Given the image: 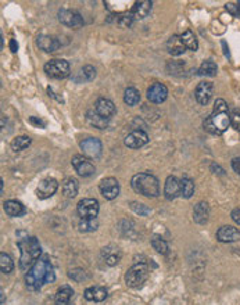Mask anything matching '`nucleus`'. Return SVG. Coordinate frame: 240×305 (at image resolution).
Wrapping results in <instances>:
<instances>
[{"label":"nucleus","mask_w":240,"mask_h":305,"mask_svg":"<svg viewBox=\"0 0 240 305\" xmlns=\"http://www.w3.org/2000/svg\"><path fill=\"white\" fill-rule=\"evenodd\" d=\"M3 209L5 212L9 215V217H21L26 212L24 204L21 201H17V200H7L3 204Z\"/></svg>","instance_id":"b1692460"},{"label":"nucleus","mask_w":240,"mask_h":305,"mask_svg":"<svg viewBox=\"0 0 240 305\" xmlns=\"http://www.w3.org/2000/svg\"><path fill=\"white\" fill-rule=\"evenodd\" d=\"M167 50L171 56H181V54H184L185 51H186V47L181 41V36L178 35H172L167 42Z\"/></svg>","instance_id":"393cba45"},{"label":"nucleus","mask_w":240,"mask_h":305,"mask_svg":"<svg viewBox=\"0 0 240 305\" xmlns=\"http://www.w3.org/2000/svg\"><path fill=\"white\" fill-rule=\"evenodd\" d=\"M43 70L47 74V76H50L53 79H64L70 75V64L68 61L62 60V58H54V60L47 61Z\"/></svg>","instance_id":"423d86ee"},{"label":"nucleus","mask_w":240,"mask_h":305,"mask_svg":"<svg viewBox=\"0 0 240 305\" xmlns=\"http://www.w3.org/2000/svg\"><path fill=\"white\" fill-rule=\"evenodd\" d=\"M78 189H79V185H78V180L75 178H67L64 179V182L62 183L63 194H64L67 198L75 197L78 194Z\"/></svg>","instance_id":"bb28decb"},{"label":"nucleus","mask_w":240,"mask_h":305,"mask_svg":"<svg viewBox=\"0 0 240 305\" xmlns=\"http://www.w3.org/2000/svg\"><path fill=\"white\" fill-rule=\"evenodd\" d=\"M211 169L214 171V173H218V175H224V173H225L224 169H222L220 165H215V164H213V165H211Z\"/></svg>","instance_id":"a18cd8bd"},{"label":"nucleus","mask_w":240,"mask_h":305,"mask_svg":"<svg viewBox=\"0 0 240 305\" xmlns=\"http://www.w3.org/2000/svg\"><path fill=\"white\" fill-rule=\"evenodd\" d=\"M72 295H74V290L70 286H63L58 289L54 297L56 305H71Z\"/></svg>","instance_id":"a878e982"},{"label":"nucleus","mask_w":240,"mask_h":305,"mask_svg":"<svg viewBox=\"0 0 240 305\" xmlns=\"http://www.w3.org/2000/svg\"><path fill=\"white\" fill-rule=\"evenodd\" d=\"M17 244L21 250L20 269L28 272L32 265L41 258L42 249L41 244L34 236H28L25 232H17Z\"/></svg>","instance_id":"f03ea898"},{"label":"nucleus","mask_w":240,"mask_h":305,"mask_svg":"<svg viewBox=\"0 0 240 305\" xmlns=\"http://www.w3.org/2000/svg\"><path fill=\"white\" fill-rule=\"evenodd\" d=\"M213 90H214V85L211 82H200L194 90V97L197 103L201 106H207L213 97Z\"/></svg>","instance_id":"2eb2a0df"},{"label":"nucleus","mask_w":240,"mask_h":305,"mask_svg":"<svg viewBox=\"0 0 240 305\" xmlns=\"http://www.w3.org/2000/svg\"><path fill=\"white\" fill-rule=\"evenodd\" d=\"M68 276L71 278L72 280H75V282H78V283H81V282H83V280L89 279V274L86 273V270L81 269V268H77V269H72L70 273H68Z\"/></svg>","instance_id":"58836bf2"},{"label":"nucleus","mask_w":240,"mask_h":305,"mask_svg":"<svg viewBox=\"0 0 240 305\" xmlns=\"http://www.w3.org/2000/svg\"><path fill=\"white\" fill-rule=\"evenodd\" d=\"M58 189V182L54 178H46L39 182L36 188V197L39 200H46L50 198L53 194L56 193Z\"/></svg>","instance_id":"f8f14e48"},{"label":"nucleus","mask_w":240,"mask_h":305,"mask_svg":"<svg viewBox=\"0 0 240 305\" xmlns=\"http://www.w3.org/2000/svg\"><path fill=\"white\" fill-rule=\"evenodd\" d=\"M237 17H239V18H240V2H239V3H237Z\"/></svg>","instance_id":"8fccbe9b"},{"label":"nucleus","mask_w":240,"mask_h":305,"mask_svg":"<svg viewBox=\"0 0 240 305\" xmlns=\"http://www.w3.org/2000/svg\"><path fill=\"white\" fill-rule=\"evenodd\" d=\"M72 167L77 171V173L79 176H83V178H87V176H92L93 173L96 172V168L93 165L89 158L85 157V156H74L72 157Z\"/></svg>","instance_id":"1a4fd4ad"},{"label":"nucleus","mask_w":240,"mask_h":305,"mask_svg":"<svg viewBox=\"0 0 240 305\" xmlns=\"http://www.w3.org/2000/svg\"><path fill=\"white\" fill-rule=\"evenodd\" d=\"M58 21L64 26L72 28V29H79L85 24L83 17L78 11L70 10V9H62L58 11Z\"/></svg>","instance_id":"0eeeda50"},{"label":"nucleus","mask_w":240,"mask_h":305,"mask_svg":"<svg viewBox=\"0 0 240 305\" xmlns=\"http://www.w3.org/2000/svg\"><path fill=\"white\" fill-rule=\"evenodd\" d=\"M97 226H99V224H97L96 218L95 219L81 218L79 224H78V229H79V232H83V233H89V232L96 230Z\"/></svg>","instance_id":"f704fd0d"},{"label":"nucleus","mask_w":240,"mask_h":305,"mask_svg":"<svg viewBox=\"0 0 240 305\" xmlns=\"http://www.w3.org/2000/svg\"><path fill=\"white\" fill-rule=\"evenodd\" d=\"M0 269H2V273H11L13 269H14V262L9 254H6L5 251L0 253Z\"/></svg>","instance_id":"473e14b6"},{"label":"nucleus","mask_w":240,"mask_h":305,"mask_svg":"<svg viewBox=\"0 0 240 305\" xmlns=\"http://www.w3.org/2000/svg\"><path fill=\"white\" fill-rule=\"evenodd\" d=\"M217 240L220 243H235L240 240V230L235 226L225 225L217 230Z\"/></svg>","instance_id":"4468645a"},{"label":"nucleus","mask_w":240,"mask_h":305,"mask_svg":"<svg viewBox=\"0 0 240 305\" xmlns=\"http://www.w3.org/2000/svg\"><path fill=\"white\" fill-rule=\"evenodd\" d=\"M81 150L83 151V154L89 158H99L102 156L103 151V144L102 142L96 139V137H86L83 139L81 143Z\"/></svg>","instance_id":"9d476101"},{"label":"nucleus","mask_w":240,"mask_h":305,"mask_svg":"<svg viewBox=\"0 0 240 305\" xmlns=\"http://www.w3.org/2000/svg\"><path fill=\"white\" fill-rule=\"evenodd\" d=\"M179 36H181V41H182V43H184L186 49H189V50H192V51H196L197 49H199V42H197V38L194 36V34L190 29L185 30L184 34Z\"/></svg>","instance_id":"c85d7f7f"},{"label":"nucleus","mask_w":240,"mask_h":305,"mask_svg":"<svg viewBox=\"0 0 240 305\" xmlns=\"http://www.w3.org/2000/svg\"><path fill=\"white\" fill-rule=\"evenodd\" d=\"M209 218V205L207 201H200L194 205L193 219L196 224L204 225L208 222Z\"/></svg>","instance_id":"4be33fe9"},{"label":"nucleus","mask_w":240,"mask_h":305,"mask_svg":"<svg viewBox=\"0 0 240 305\" xmlns=\"http://www.w3.org/2000/svg\"><path fill=\"white\" fill-rule=\"evenodd\" d=\"M10 49H11V51H13V53H17V50H18V43H17L14 39H11Z\"/></svg>","instance_id":"de8ad7c7"},{"label":"nucleus","mask_w":240,"mask_h":305,"mask_svg":"<svg viewBox=\"0 0 240 305\" xmlns=\"http://www.w3.org/2000/svg\"><path fill=\"white\" fill-rule=\"evenodd\" d=\"M131 186L136 193L144 197H157L160 194L159 179L152 173H138L131 179Z\"/></svg>","instance_id":"20e7f679"},{"label":"nucleus","mask_w":240,"mask_h":305,"mask_svg":"<svg viewBox=\"0 0 240 305\" xmlns=\"http://www.w3.org/2000/svg\"><path fill=\"white\" fill-rule=\"evenodd\" d=\"M230 217L233 219V222H236L237 225H240V208H235L230 214Z\"/></svg>","instance_id":"c03bdc74"},{"label":"nucleus","mask_w":240,"mask_h":305,"mask_svg":"<svg viewBox=\"0 0 240 305\" xmlns=\"http://www.w3.org/2000/svg\"><path fill=\"white\" fill-rule=\"evenodd\" d=\"M86 121L89 122V125H92V127L97 128V129H104V128H107L110 119L100 117L95 110H89L86 112Z\"/></svg>","instance_id":"cd10ccee"},{"label":"nucleus","mask_w":240,"mask_h":305,"mask_svg":"<svg viewBox=\"0 0 240 305\" xmlns=\"http://www.w3.org/2000/svg\"><path fill=\"white\" fill-rule=\"evenodd\" d=\"M99 189H100V193L106 200H114L119 194V183L115 178L103 179L99 185Z\"/></svg>","instance_id":"ddd939ff"},{"label":"nucleus","mask_w":240,"mask_h":305,"mask_svg":"<svg viewBox=\"0 0 240 305\" xmlns=\"http://www.w3.org/2000/svg\"><path fill=\"white\" fill-rule=\"evenodd\" d=\"M79 76H81V79L78 82H91L96 76V70L92 66H85L79 72Z\"/></svg>","instance_id":"4c0bfd02"},{"label":"nucleus","mask_w":240,"mask_h":305,"mask_svg":"<svg viewBox=\"0 0 240 305\" xmlns=\"http://www.w3.org/2000/svg\"><path fill=\"white\" fill-rule=\"evenodd\" d=\"M222 46H224L225 49V56L229 57V51H228V49H226V42H222Z\"/></svg>","instance_id":"09e8293b"},{"label":"nucleus","mask_w":240,"mask_h":305,"mask_svg":"<svg viewBox=\"0 0 240 305\" xmlns=\"http://www.w3.org/2000/svg\"><path fill=\"white\" fill-rule=\"evenodd\" d=\"M124 102L131 107L136 106V104L140 102V93H139L138 89L128 87V89L125 90V93H124Z\"/></svg>","instance_id":"7c9ffc66"},{"label":"nucleus","mask_w":240,"mask_h":305,"mask_svg":"<svg viewBox=\"0 0 240 305\" xmlns=\"http://www.w3.org/2000/svg\"><path fill=\"white\" fill-rule=\"evenodd\" d=\"M168 97V89L164 83H153L152 86L147 89V99L148 102L154 103V104H161L167 100Z\"/></svg>","instance_id":"dca6fc26"},{"label":"nucleus","mask_w":240,"mask_h":305,"mask_svg":"<svg viewBox=\"0 0 240 305\" xmlns=\"http://www.w3.org/2000/svg\"><path fill=\"white\" fill-rule=\"evenodd\" d=\"M56 280V274L47 255H42L41 258L32 265V268L25 273V285L31 291H39L42 286L46 283H53Z\"/></svg>","instance_id":"f257e3e1"},{"label":"nucleus","mask_w":240,"mask_h":305,"mask_svg":"<svg viewBox=\"0 0 240 305\" xmlns=\"http://www.w3.org/2000/svg\"><path fill=\"white\" fill-rule=\"evenodd\" d=\"M181 188H182V197L190 198L194 193V182L188 176H184L181 179Z\"/></svg>","instance_id":"72a5a7b5"},{"label":"nucleus","mask_w":240,"mask_h":305,"mask_svg":"<svg viewBox=\"0 0 240 305\" xmlns=\"http://www.w3.org/2000/svg\"><path fill=\"white\" fill-rule=\"evenodd\" d=\"M31 146V137L29 136H17L16 139H13L11 142V148L16 152L24 151L25 148Z\"/></svg>","instance_id":"c756f323"},{"label":"nucleus","mask_w":240,"mask_h":305,"mask_svg":"<svg viewBox=\"0 0 240 305\" xmlns=\"http://www.w3.org/2000/svg\"><path fill=\"white\" fill-rule=\"evenodd\" d=\"M85 300L92 301V302H102L107 298V290L102 286H92L85 290Z\"/></svg>","instance_id":"5701e85b"},{"label":"nucleus","mask_w":240,"mask_h":305,"mask_svg":"<svg viewBox=\"0 0 240 305\" xmlns=\"http://www.w3.org/2000/svg\"><path fill=\"white\" fill-rule=\"evenodd\" d=\"M124 143L125 146L132 150H136V148H140L146 146L148 143V135L142 129H135L131 133H128L125 139H124Z\"/></svg>","instance_id":"9b49d317"},{"label":"nucleus","mask_w":240,"mask_h":305,"mask_svg":"<svg viewBox=\"0 0 240 305\" xmlns=\"http://www.w3.org/2000/svg\"><path fill=\"white\" fill-rule=\"evenodd\" d=\"M225 9L229 11L232 15L237 17V5H233V3H226V5H225Z\"/></svg>","instance_id":"79ce46f5"},{"label":"nucleus","mask_w":240,"mask_h":305,"mask_svg":"<svg viewBox=\"0 0 240 305\" xmlns=\"http://www.w3.org/2000/svg\"><path fill=\"white\" fill-rule=\"evenodd\" d=\"M152 247L157 253H160V254H167L168 253V244H167V241L161 239V237H157V236H154L153 239H152Z\"/></svg>","instance_id":"e433bc0d"},{"label":"nucleus","mask_w":240,"mask_h":305,"mask_svg":"<svg viewBox=\"0 0 240 305\" xmlns=\"http://www.w3.org/2000/svg\"><path fill=\"white\" fill-rule=\"evenodd\" d=\"M29 121H31V124H36V125H38V127H39V125H41L42 128L46 127V124H45V122L41 121V119H36L35 117H31V119H29Z\"/></svg>","instance_id":"49530a36"},{"label":"nucleus","mask_w":240,"mask_h":305,"mask_svg":"<svg viewBox=\"0 0 240 305\" xmlns=\"http://www.w3.org/2000/svg\"><path fill=\"white\" fill-rule=\"evenodd\" d=\"M152 6L153 3L152 2H147V0H143V2H135L133 6L131 7V15L133 17V20H143L146 18L150 11H152Z\"/></svg>","instance_id":"412c9836"},{"label":"nucleus","mask_w":240,"mask_h":305,"mask_svg":"<svg viewBox=\"0 0 240 305\" xmlns=\"http://www.w3.org/2000/svg\"><path fill=\"white\" fill-rule=\"evenodd\" d=\"M182 194V188H181V180L175 176H168L165 180V186H164V196L167 200L172 201L176 197Z\"/></svg>","instance_id":"aec40b11"},{"label":"nucleus","mask_w":240,"mask_h":305,"mask_svg":"<svg viewBox=\"0 0 240 305\" xmlns=\"http://www.w3.org/2000/svg\"><path fill=\"white\" fill-rule=\"evenodd\" d=\"M129 208L132 209L135 214H138L139 217H147V215H150V212H152V209L148 208L147 205L138 203V201H131V203H129Z\"/></svg>","instance_id":"c9c22d12"},{"label":"nucleus","mask_w":240,"mask_h":305,"mask_svg":"<svg viewBox=\"0 0 240 305\" xmlns=\"http://www.w3.org/2000/svg\"><path fill=\"white\" fill-rule=\"evenodd\" d=\"M100 205L96 198H83L77 205L78 215L83 219H95L99 214Z\"/></svg>","instance_id":"6e6552de"},{"label":"nucleus","mask_w":240,"mask_h":305,"mask_svg":"<svg viewBox=\"0 0 240 305\" xmlns=\"http://www.w3.org/2000/svg\"><path fill=\"white\" fill-rule=\"evenodd\" d=\"M100 257H102L103 261L106 262V265H108V266H115V265L121 261V257H123V255H121V251H119L118 247L110 244V246L103 247L102 251H100Z\"/></svg>","instance_id":"6ab92c4d"},{"label":"nucleus","mask_w":240,"mask_h":305,"mask_svg":"<svg viewBox=\"0 0 240 305\" xmlns=\"http://www.w3.org/2000/svg\"><path fill=\"white\" fill-rule=\"evenodd\" d=\"M218 71V67L213 60H205L199 68V74L201 76H215Z\"/></svg>","instance_id":"2f4dec72"},{"label":"nucleus","mask_w":240,"mask_h":305,"mask_svg":"<svg viewBox=\"0 0 240 305\" xmlns=\"http://www.w3.org/2000/svg\"><path fill=\"white\" fill-rule=\"evenodd\" d=\"M232 168H233V171H235L237 175H240V158L235 157L232 160Z\"/></svg>","instance_id":"37998d69"},{"label":"nucleus","mask_w":240,"mask_h":305,"mask_svg":"<svg viewBox=\"0 0 240 305\" xmlns=\"http://www.w3.org/2000/svg\"><path fill=\"white\" fill-rule=\"evenodd\" d=\"M117 24L123 28H128V26L132 25L133 22V17L131 15V13H127V14H117Z\"/></svg>","instance_id":"ea45409f"},{"label":"nucleus","mask_w":240,"mask_h":305,"mask_svg":"<svg viewBox=\"0 0 240 305\" xmlns=\"http://www.w3.org/2000/svg\"><path fill=\"white\" fill-rule=\"evenodd\" d=\"M36 46L41 50L46 51V53H54L60 49V41L57 39L56 36L51 35H39L36 38Z\"/></svg>","instance_id":"f3484780"},{"label":"nucleus","mask_w":240,"mask_h":305,"mask_svg":"<svg viewBox=\"0 0 240 305\" xmlns=\"http://www.w3.org/2000/svg\"><path fill=\"white\" fill-rule=\"evenodd\" d=\"M95 111H96L100 117L110 119L111 117H114V114H115L117 110H115V104H114L110 99L100 97V99H97L96 104H95Z\"/></svg>","instance_id":"a211bd4d"},{"label":"nucleus","mask_w":240,"mask_h":305,"mask_svg":"<svg viewBox=\"0 0 240 305\" xmlns=\"http://www.w3.org/2000/svg\"><path fill=\"white\" fill-rule=\"evenodd\" d=\"M148 273H150V269H148L147 264L139 262V264L132 265L128 269V272L125 273V283H127L128 287L139 289L147 280Z\"/></svg>","instance_id":"39448f33"},{"label":"nucleus","mask_w":240,"mask_h":305,"mask_svg":"<svg viewBox=\"0 0 240 305\" xmlns=\"http://www.w3.org/2000/svg\"><path fill=\"white\" fill-rule=\"evenodd\" d=\"M230 125V114L228 111V104L224 99H217L214 103V108L213 112L209 114L203 124V127L208 133L211 135H217L220 136L229 128Z\"/></svg>","instance_id":"7ed1b4c3"},{"label":"nucleus","mask_w":240,"mask_h":305,"mask_svg":"<svg viewBox=\"0 0 240 305\" xmlns=\"http://www.w3.org/2000/svg\"><path fill=\"white\" fill-rule=\"evenodd\" d=\"M230 125L233 127V129L240 132V112L235 111L230 114Z\"/></svg>","instance_id":"a19ab883"}]
</instances>
